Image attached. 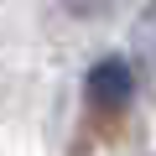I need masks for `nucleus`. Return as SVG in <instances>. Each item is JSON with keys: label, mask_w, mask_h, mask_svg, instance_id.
<instances>
[{"label": "nucleus", "mask_w": 156, "mask_h": 156, "mask_svg": "<svg viewBox=\"0 0 156 156\" xmlns=\"http://www.w3.org/2000/svg\"><path fill=\"white\" fill-rule=\"evenodd\" d=\"M140 42H146V52L156 57V11H151V16L140 21Z\"/></svg>", "instance_id": "3"}, {"label": "nucleus", "mask_w": 156, "mask_h": 156, "mask_svg": "<svg viewBox=\"0 0 156 156\" xmlns=\"http://www.w3.org/2000/svg\"><path fill=\"white\" fill-rule=\"evenodd\" d=\"M57 5L68 16H78V21H99V16H115L125 0H57Z\"/></svg>", "instance_id": "2"}, {"label": "nucleus", "mask_w": 156, "mask_h": 156, "mask_svg": "<svg viewBox=\"0 0 156 156\" xmlns=\"http://www.w3.org/2000/svg\"><path fill=\"white\" fill-rule=\"evenodd\" d=\"M83 94H89L94 109H125L135 99V68L125 57H99L83 78Z\"/></svg>", "instance_id": "1"}]
</instances>
